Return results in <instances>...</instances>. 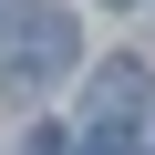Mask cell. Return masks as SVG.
<instances>
[{
	"label": "cell",
	"instance_id": "1",
	"mask_svg": "<svg viewBox=\"0 0 155 155\" xmlns=\"http://www.w3.org/2000/svg\"><path fill=\"white\" fill-rule=\"evenodd\" d=\"M72 62H83V41H72L62 11H41V0H11V11H0V83L41 93V83H62Z\"/></svg>",
	"mask_w": 155,
	"mask_h": 155
},
{
	"label": "cell",
	"instance_id": "2",
	"mask_svg": "<svg viewBox=\"0 0 155 155\" xmlns=\"http://www.w3.org/2000/svg\"><path fill=\"white\" fill-rule=\"evenodd\" d=\"M145 62L134 52H104L93 62V83H83V124H114V134H134V114H145Z\"/></svg>",
	"mask_w": 155,
	"mask_h": 155
},
{
	"label": "cell",
	"instance_id": "3",
	"mask_svg": "<svg viewBox=\"0 0 155 155\" xmlns=\"http://www.w3.org/2000/svg\"><path fill=\"white\" fill-rule=\"evenodd\" d=\"M83 155H134V134H114V124H83Z\"/></svg>",
	"mask_w": 155,
	"mask_h": 155
},
{
	"label": "cell",
	"instance_id": "4",
	"mask_svg": "<svg viewBox=\"0 0 155 155\" xmlns=\"http://www.w3.org/2000/svg\"><path fill=\"white\" fill-rule=\"evenodd\" d=\"M21 155H62V124H31V145Z\"/></svg>",
	"mask_w": 155,
	"mask_h": 155
}]
</instances>
